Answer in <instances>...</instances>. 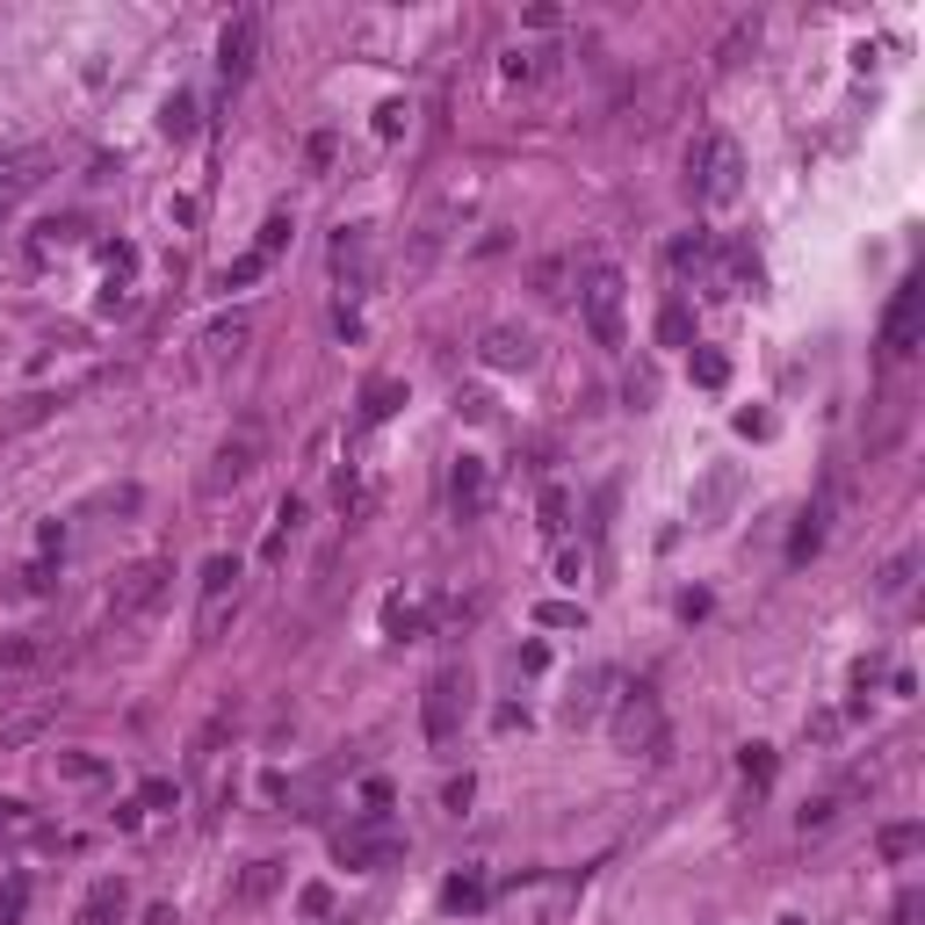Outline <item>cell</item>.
Wrapping results in <instances>:
<instances>
[{"label":"cell","mask_w":925,"mask_h":925,"mask_svg":"<svg viewBox=\"0 0 925 925\" xmlns=\"http://www.w3.org/2000/svg\"><path fill=\"white\" fill-rule=\"evenodd\" d=\"M332 854H340V868H384V860L405 854V832L384 817V810H369L362 824H348V832L332 838Z\"/></svg>","instance_id":"7"},{"label":"cell","mask_w":925,"mask_h":925,"mask_svg":"<svg viewBox=\"0 0 925 925\" xmlns=\"http://www.w3.org/2000/svg\"><path fill=\"white\" fill-rule=\"evenodd\" d=\"M44 636H0V680H8V673H30V665H44Z\"/></svg>","instance_id":"20"},{"label":"cell","mask_w":925,"mask_h":925,"mask_svg":"<svg viewBox=\"0 0 925 925\" xmlns=\"http://www.w3.org/2000/svg\"><path fill=\"white\" fill-rule=\"evenodd\" d=\"M838 507H846V471H832V477H824V492L803 507V521H796V542H788V557H796V564L817 557L824 535H832V514H838Z\"/></svg>","instance_id":"8"},{"label":"cell","mask_w":925,"mask_h":925,"mask_svg":"<svg viewBox=\"0 0 925 925\" xmlns=\"http://www.w3.org/2000/svg\"><path fill=\"white\" fill-rule=\"evenodd\" d=\"M332 275H340L348 297L369 290V225H340V232H332Z\"/></svg>","instance_id":"12"},{"label":"cell","mask_w":925,"mask_h":925,"mask_svg":"<svg viewBox=\"0 0 925 925\" xmlns=\"http://www.w3.org/2000/svg\"><path fill=\"white\" fill-rule=\"evenodd\" d=\"M745 781H752V788H767V781H774V752H767V745H752V752H745Z\"/></svg>","instance_id":"35"},{"label":"cell","mask_w":925,"mask_h":925,"mask_svg":"<svg viewBox=\"0 0 925 925\" xmlns=\"http://www.w3.org/2000/svg\"><path fill=\"white\" fill-rule=\"evenodd\" d=\"M384 622H391V636H413V629H419V608H405V600H391V614H384Z\"/></svg>","instance_id":"41"},{"label":"cell","mask_w":925,"mask_h":925,"mask_svg":"<svg viewBox=\"0 0 925 925\" xmlns=\"http://www.w3.org/2000/svg\"><path fill=\"white\" fill-rule=\"evenodd\" d=\"M832 817H838V796H817V803H803V817H796V824H803V832H824Z\"/></svg>","instance_id":"34"},{"label":"cell","mask_w":925,"mask_h":925,"mask_svg":"<svg viewBox=\"0 0 925 925\" xmlns=\"http://www.w3.org/2000/svg\"><path fill=\"white\" fill-rule=\"evenodd\" d=\"M15 911H22V890H0V925H15Z\"/></svg>","instance_id":"47"},{"label":"cell","mask_w":925,"mask_h":925,"mask_svg":"<svg viewBox=\"0 0 925 925\" xmlns=\"http://www.w3.org/2000/svg\"><path fill=\"white\" fill-rule=\"evenodd\" d=\"M463 723H471V665H441L427 680V701H419V731L435 752H449L463 737Z\"/></svg>","instance_id":"3"},{"label":"cell","mask_w":925,"mask_h":925,"mask_svg":"<svg viewBox=\"0 0 925 925\" xmlns=\"http://www.w3.org/2000/svg\"><path fill=\"white\" fill-rule=\"evenodd\" d=\"M246 340H253V318H246V312H232V318H217V326L203 332V354H210V362H239V354H246Z\"/></svg>","instance_id":"16"},{"label":"cell","mask_w":925,"mask_h":925,"mask_svg":"<svg viewBox=\"0 0 925 925\" xmlns=\"http://www.w3.org/2000/svg\"><path fill=\"white\" fill-rule=\"evenodd\" d=\"M261 268H268L261 253H246V261H232V268H225V290H239V282H253V275H261Z\"/></svg>","instance_id":"40"},{"label":"cell","mask_w":925,"mask_h":925,"mask_svg":"<svg viewBox=\"0 0 925 925\" xmlns=\"http://www.w3.org/2000/svg\"><path fill=\"white\" fill-rule=\"evenodd\" d=\"M701 268H709V239H673V275H701Z\"/></svg>","instance_id":"28"},{"label":"cell","mask_w":925,"mask_h":925,"mask_svg":"<svg viewBox=\"0 0 925 925\" xmlns=\"http://www.w3.org/2000/svg\"><path fill=\"white\" fill-rule=\"evenodd\" d=\"M731 492H737V471H731V463H717V471L701 477V492H695V521H717V514L731 507Z\"/></svg>","instance_id":"19"},{"label":"cell","mask_w":925,"mask_h":925,"mask_svg":"<svg viewBox=\"0 0 925 925\" xmlns=\"http://www.w3.org/2000/svg\"><path fill=\"white\" fill-rule=\"evenodd\" d=\"M253 58H261V15L239 8V15L225 22V36H217V66H225V80L239 88L246 72H253Z\"/></svg>","instance_id":"10"},{"label":"cell","mask_w":925,"mask_h":925,"mask_svg":"<svg viewBox=\"0 0 925 925\" xmlns=\"http://www.w3.org/2000/svg\"><path fill=\"white\" fill-rule=\"evenodd\" d=\"M232 614H239V594H225V600H203V622H195V636H203V644H217Z\"/></svg>","instance_id":"26"},{"label":"cell","mask_w":925,"mask_h":925,"mask_svg":"<svg viewBox=\"0 0 925 925\" xmlns=\"http://www.w3.org/2000/svg\"><path fill=\"white\" fill-rule=\"evenodd\" d=\"M608 687H614L608 665H586V673L572 680V695H564V723H594L600 709H608Z\"/></svg>","instance_id":"13"},{"label":"cell","mask_w":925,"mask_h":925,"mask_svg":"<svg viewBox=\"0 0 925 925\" xmlns=\"http://www.w3.org/2000/svg\"><path fill=\"white\" fill-rule=\"evenodd\" d=\"M535 297H550V304L564 297V261H542L535 268Z\"/></svg>","instance_id":"37"},{"label":"cell","mask_w":925,"mask_h":925,"mask_svg":"<svg viewBox=\"0 0 925 925\" xmlns=\"http://www.w3.org/2000/svg\"><path fill=\"white\" fill-rule=\"evenodd\" d=\"M911 572H918V550H896V557L882 564V578H875V594H882V600H904L911 594Z\"/></svg>","instance_id":"21"},{"label":"cell","mask_w":925,"mask_h":925,"mask_svg":"<svg viewBox=\"0 0 925 925\" xmlns=\"http://www.w3.org/2000/svg\"><path fill=\"white\" fill-rule=\"evenodd\" d=\"M578 318L594 332V348H622L629 340V275L614 261H586L578 268Z\"/></svg>","instance_id":"1"},{"label":"cell","mask_w":925,"mask_h":925,"mask_svg":"<svg viewBox=\"0 0 925 925\" xmlns=\"http://www.w3.org/2000/svg\"><path fill=\"white\" fill-rule=\"evenodd\" d=\"M0 832H8V838L30 832V810H22V803H0Z\"/></svg>","instance_id":"43"},{"label":"cell","mask_w":925,"mask_h":925,"mask_svg":"<svg viewBox=\"0 0 925 925\" xmlns=\"http://www.w3.org/2000/svg\"><path fill=\"white\" fill-rule=\"evenodd\" d=\"M564 514H572V507H564V492H542V528H550V535H564Z\"/></svg>","instance_id":"39"},{"label":"cell","mask_w":925,"mask_h":925,"mask_svg":"<svg viewBox=\"0 0 925 925\" xmlns=\"http://www.w3.org/2000/svg\"><path fill=\"white\" fill-rule=\"evenodd\" d=\"M167 578H174L167 557H145V564H131V572H116V586H109V629L145 622V614L167 600Z\"/></svg>","instance_id":"4"},{"label":"cell","mask_w":925,"mask_h":925,"mask_svg":"<svg viewBox=\"0 0 925 925\" xmlns=\"http://www.w3.org/2000/svg\"><path fill=\"white\" fill-rule=\"evenodd\" d=\"M918 326H925V282L911 275L904 290L890 297V318H882V354H890V362H904V354L918 348Z\"/></svg>","instance_id":"9"},{"label":"cell","mask_w":925,"mask_h":925,"mask_svg":"<svg viewBox=\"0 0 925 925\" xmlns=\"http://www.w3.org/2000/svg\"><path fill=\"white\" fill-rule=\"evenodd\" d=\"M52 405H58V398H44V391H36V398H15L8 427H36V419H52Z\"/></svg>","instance_id":"32"},{"label":"cell","mask_w":925,"mask_h":925,"mask_svg":"<svg viewBox=\"0 0 925 925\" xmlns=\"http://www.w3.org/2000/svg\"><path fill=\"white\" fill-rule=\"evenodd\" d=\"M159 131H167V138H195V94H174L167 116H159Z\"/></svg>","instance_id":"27"},{"label":"cell","mask_w":925,"mask_h":925,"mask_svg":"<svg viewBox=\"0 0 925 925\" xmlns=\"http://www.w3.org/2000/svg\"><path fill=\"white\" fill-rule=\"evenodd\" d=\"M557 572H564V586H578V572H586V550H564Z\"/></svg>","instance_id":"45"},{"label":"cell","mask_w":925,"mask_h":925,"mask_svg":"<svg viewBox=\"0 0 925 925\" xmlns=\"http://www.w3.org/2000/svg\"><path fill=\"white\" fill-rule=\"evenodd\" d=\"M477 354H485L492 369H528L535 362V340H528L521 326H492L485 340H477Z\"/></svg>","instance_id":"15"},{"label":"cell","mask_w":925,"mask_h":925,"mask_svg":"<svg viewBox=\"0 0 925 925\" xmlns=\"http://www.w3.org/2000/svg\"><path fill=\"white\" fill-rule=\"evenodd\" d=\"M58 767H66L72 781H102V759H58Z\"/></svg>","instance_id":"44"},{"label":"cell","mask_w":925,"mask_h":925,"mask_svg":"<svg viewBox=\"0 0 925 925\" xmlns=\"http://www.w3.org/2000/svg\"><path fill=\"white\" fill-rule=\"evenodd\" d=\"M687 181H695L709 203H737V189H745V159H737L731 138H701L695 153H687Z\"/></svg>","instance_id":"6"},{"label":"cell","mask_w":925,"mask_h":925,"mask_svg":"<svg viewBox=\"0 0 925 925\" xmlns=\"http://www.w3.org/2000/svg\"><path fill=\"white\" fill-rule=\"evenodd\" d=\"M290 232H297V225H290V210H275V217L261 225V246H253V253H261V261H275L282 246H290Z\"/></svg>","instance_id":"30"},{"label":"cell","mask_w":925,"mask_h":925,"mask_svg":"<svg viewBox=\"0 0 925 925\" xmlns=\"http://www.w3.org/2000/svg\"><path fill=\"white\" fill-rule=\"evenodd\" d=\"M781 925H803V918H781Z\"/></svg>","instance_id":"48"},{"label":"cell","mask_w":925,"mask_h":925,"mask_svg":"<svg viewBox=\"0 0 925 925\" xmlns=\"http://www.w3.org/2000/svg\"><path fill=\"white\" fill-rule=\"evenodd\" d=\"M123 911H131V890H123V875H109V882H94V890H88L80 925H123Z\"/></svg>","instance_id":"17"},{"label":"cell","mask_w":925,"mask_h":925,"mask_svg":"<svg viewBox=\"0 0 925 925\" xmlns=\"http://www.w3.org/2000/svg\"><path fill=\"white\" fill-rule=\"evenodd\" d=\"M449 507H455V521H477V514H485V463H477V455H455Z\"/></svg>","instance_id":"14"},{"label":"cell","mask_w":925,"mask_h":925,"mask_svg":"<svg viewBox=\"0 0 925 925\" xmlns=\"http://www.w3.org/2000/svg\"><path fill=\"white\" fill-rule=\"evenodd\" d=\"M911 854H925V824H890L882 832V860H911Z\"/></svg>","instance_id":"25"},{"label":"cell","mask_w":925,"mask_h":925,"mask_svg":"<svg viewBox=\"0 0 925 925\" xmlns=\"http://www.w3.org/2000/svg\"><path fill=\"white\" fill-rule=\"evenodd\" d=\"M608 731H614V752H629V759H665V752H673V723H665V709H658L651 687L614 695Z\"/></svg>","instance_id":"2"},{"label":"cell","mask_w":925,"mask_h":925,"mask_svg":"<svg viewBox=\"0 0 925 925\" xmlns=\"http://www.w3.org/2000/svg\"><path fill=\"white\" fill-rule=\"evenodd\" d=\"M282 882V860H253V868L239 875V904H261V896H275Z\"/></svg>","instance_id":"22"},{"label":"cell","mask_w":925,"mask_h":925,"mask_svg":"<svg viewBox=\"0 0 925 925\" xmlns=\"http://www.w3.org/2000/svg\"><path fill=\"white\" fill-rule=\"evenodd\" d=\"M550 58L557 52H542V44H514V52L499 58V72H507L514 88H535V80H550Z\"/></svg>","instance_id":"18"},{"label":"cell","mask_w":925,"mask_h":925,"mask_svg":"<svg viewBox=\"0 0 925 925\" xmlns=\"http://www.w3.org/2000/svg\"><path fill=\"white\" fill-rule=\"evenodd\" d=\"M261 463H268V441H261V427H232V435L217 441V455H210L203 492H210V499H225V492L253 485V471H261Z\"/></svg>","instance_id":"5"},{"label":"cell","mask_w":925,"mask_h":925,"mask_svg":"<svg viewBox=\"0 0 925 925\" xmlns=\"http://www.w3.org/2000/svg\"><path fill=\"white\" fill-rule=\"evenodd\" d=\"M398 398H405V384H391V376H376V384L362 391V419H369V427H376V419H391V413H398Z\"/></svg>","instance_id":"23"},{"label":"cell","mask_w":925,"mask_h":925,"mask_svg":"<svg viewBox=\"0 0 925 925\" xmlns=\"http://www.w3.org/2000/svg\"><path fill=\"white\" fill-rule=\"evenodd\" d=\"M477 904H485V890H477L471 875H455V882H449V911H477Z\"/></svg>","instance_id":"36"},{"label":"cell","mask_w":925,"mask_h":925,"mask_svg":"<svg viewBox=\"0 0 925 925\" xmlns=\"http://www.w3.org/2000/svg\"><path fill=\"white\" fill-rule=\"evenodd\" d=\"M658 340H665V348H687V304H680V297L665 304V318H658Z\"/></svg>","instance_id":"31"},{"label":"cell","mask_w":925,"mask_h":925,"mask_svg":"<svg viewBox=\"0 0 925 925\" xmlns=\"http://www.w3.org/2000/svg\"><path fill=\"white\" fill-rule=\"evenodd\" d=\"M44 174H52V153H44V145H22V153L0 159V217H8L30 189H44Z\"/></svg>","instance_id":"11"},{"label":"cell","mask_w":925,"mask_h":925,"mask_svg":"<svg viewBox=\"0 0 925 925\" xmlns=\"http://www.w3.org/2000/svg\"><path fill=\"white\" fill-rule=\"evenodd\" d=\"M239 594V557H210L203 564V600H225Z\"/></svg>","instance_id":"24"},{"label":"cell","mask_w":925,"mask_h":925,"mask_svg":"<svg viewBox=\"0 0 925 925\" xmlns=\"http://www.w3.org/2000/svg\"><path fill=\"white\" fill-rule=\"evenodd\" d=\"M535 622H542V629H578L586 614H578V608H564V600H550V608H535Z\"/></svg>","instance_id":"38"},{"label":"cell","mask_w":925,"mask_h":925,"mask_svg":"<svg viewBox=\"0 0 925 925\" xmlns=\"http://www.w3.org/2000/svg\"><path fill=\"white\" fill-rule=\"evenodd\" d=\"M326 911H332V890H326V882H312V890H304V918H326Z\"/></svg>","instance_id":"42"},{"label":"cell","mask_w":925,"mask_h":925,"mask_svg":"<svg viewBox=\"0 0 925 925\" xmlns=\"http://www.w3.org/2000/svg\"><path fill=\"white\" fill-rule=\"evenodd\" d=\"M304 159H312V167H332V138H326V131H318V138L304 145Z\"/></svg>","instance_id":"46"},{"label":"cell","mask_w":925,"mask_h":925,"mask_svg":"<svg viewBox=\"0 0 925 925\" xmlns=\"http://www.w3.org/2000/svg\"><path fill=\"white\" fill-rule=\"evenodd\" d=\"M8 594H15V600H36V594H52V564H22V572L8 578Z\"/></svg>","instance_id":"29"},{"label":"cell","mask_w":925,"mask_h":925,"mask_svg":"<svg viewBox=\"0 0 925 925\" xmlns=\"http://www.w3.org/2000/svg\"><path fill=\"white\" fill-rule=\"evenodd\" d=\"M723 376H731V362H723L717 348H701V354H695V384H709V391H717Z\"/></svg>","instance_id":"33"}]
</instances>
